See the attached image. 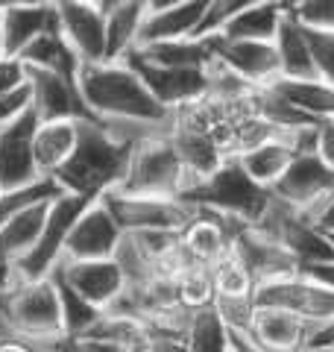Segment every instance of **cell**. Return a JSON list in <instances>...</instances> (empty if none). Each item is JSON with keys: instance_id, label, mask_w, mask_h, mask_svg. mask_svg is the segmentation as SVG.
Instances as JSON below:
<instances>
[{"instance_id": "6da1fadb", "label": "cell", "mask_w": 334, "mask_h": 352, "mask_svg": "<svg viewBox=\"0 0 334 352\" xmlns=\"http://www.w3.org/2000/svg\"><path fill=\"white\" fill-rule=\"evenodd\" d=\"M80 94L97 120H135V124L159 126L173 124V112H167L155 100L126 62L82 65Z\"/></svg>"}, {"instance_id": "7a4b0ae2", "label": "cell", "mask_w": 334, "mask_h": 352, "mask_svg": "<svg viewBox=\"0 0 334 352\" xmlns=\"http://www.w3.org/2000/svg\"><path fill=\"white\" fill-rule=\"evenodd\" d=\"M129 144H120L103 129V124H80V141H76L74 156L68 164L53 176L62 185L65 194L82 197V200L94 203L103 200L109 191H118L120 182L126 179L129 159H132Z\"/></svg>"}, {"instance_id": "3957f363", "label": "cell", "mask_w": 334, "mask_h": 352, "mask_svg": "<svg viewBox=\"0 0 334 352\" xmlns=\"http://www.w3.org/2000/svg\"><path fill=\"white\" fill-rule=\"evenodd\" d=\"M0 311H3L12 335L38 349H59L65 344L62 302L53 279L41 282H15L0 291Z\"/></svg>"}, {"instance_id": "277c9868", "label": "cell", "mask_w": 334, "mask_h": 352, "mask_svg": "<svg viewBox=\"0 0 334 352\" xmlns=\"http://www.w3.org/2000/svg\"><path fill=\"white\" fill-rule=\"evenodd\" d=\"M270 200H273V191H267L258 182H252L249 173L238 164V159H226L208 179L197 182L194 188H188L182 194L185 206L238 217L249 226H255L261 220Z\"/></svg>"}, {"instance_id": "5b68a950", "label": "cell", "mask_w": 334, "mask_h": 352, "mask_svg": "<svg viewBox=\"0 0 334 352\" xmlns=\"http://www.w3.org/2000/svg\"><path fill=\"white\" fill-rule=\"evenodd\" d=\"M170 132V129H167ZM155 135L132 150L126 179L120 182V194L129 197H159V200H182L191 188V176L182 168L179 156L170 144V135Z\"/></svg>"}, {"instance_id": "8992f818", "label": "cell", "mask_w": 334, "mask_h": 352, "mask_svg": "<svg viewBox=\"0 0 334 352\" xmlns=\"http://www.w3.org/2000/svg\"><path fill=\"white\" fill-rule=\"evenodd\" d=\"M264 235H270L282 250H287L296 258L299 267L334 258V244L331 238L311 220L305 212L282 203L278 197H273L261 220L255 223Z\"/></svg>"}, {"instance_id": "52a82bcc", "label": "cell", "mask_w": 334, "mask_h": 352, "mask_svg": "<svg viewBox=\"0 0 334 352\" xmlns=\"http://www.w3.org/2000/svg\"><path fill=\"white\" fill-rule=\"evenodd\" d=\"M85 206H88V200L74 197V194H62L59 200L50 206L47 223H44V232L38 235L36 247L30 250V256H24L12 267V279L15 282L50 279V273L59 267L62 258H65V244H68L71 226L76 223V217L82 214Z\"/></svg>"}, {"instance_id": "ba28073f", "label": "cell", "mask_w": 334, "mask_h": 352, "mask_svg": "<svg viewBox=\"0 0 334 352\" xmlns=\"http://www.w3.org/2000/svg\"><path fill=\"white\" fill-rule=\"evenodd\" d=\"M103 206L118 220L124 235L135 232H185L191 223L194 208L182 200H159V197H129L120 191H109Z\"/></svg>"}, {"instance_id": "9c48e42d", "label": "cell", "mask_w": 334, "mask_h": 352, "mask_svg": "<svg viewBox=\"0 0 334 352\" xmlns=\"http://www.w3.org/2000/svg\"><path fill=\"white\" fill-rule=\"evenodd\" d=\"M255 305L282 308V311H291L299 320H305L317 329L334 320V294L329 288H322V285L311 282L302 273L255 288Z\"/></svg>"}, {"instance_id": "30bf717a", "label": "cell", "mask_w": 334, "mask_h": 352, "mask_svg": "<svg viewBox=\"0 0 334 352\" xmlns=\"http://www.w3.org/2000/svg\"><path fill=\"white\" fill-rule=\"evenodd\" d=\"M38 115L32 109H24L15 120L0 126V185L3 191L27 188V185L44 179L36 164V132H38Z\"/></svg>"}, {"instance_id": "8fae6325", "label": "cell", "mask_w": 334, "mask_h": 352, "mask_svg": "<svg viewBox=\"0 0 334 352\" xmlns=\"http://www.w3.org/2000/svg\"><path fill=\"white\" fill-rule=\"evenodd\" d=\"M120 241H124V229L118 226L103 200H94L71 226L62 261H109L115 258Z\"/></svg>"}, {"instance_id": "7c38bea8", "label": "cell", "mask_w": 334, "mask_h": 352, "mask_svg": "<svg viewBox=\"0 0 334 352\" xmlns=\"http://www.w3.org/2000/svg\"><path fill=\"white\" fill-rule=\"evenodd\" d=\"M27 88H30V109L38 115L41 124L50 120H80V124H97L94 112L85 106L80 85L68 82L59 74L27 68Z\"/></svg>"}, {"instance_id": "4fadbf2b", "label": "cell", "mask_w": 334, "mask_h": 352, "mask_svg": "<svg viewBox=\"0 0 334 352\" xmlns=\"http://www.w3.org/2000/svg\"><path fill=\"white\" fill-rule=\"evenodd\" d=\"M331 194H334V170L320 162L314 150L299 153L293 164L287 168V173L273 188V197L299 208V212H305L308 217H314V212Z\"/></svg>"}, {"instance_id": "5bb4252c", "label": "cell", "mask_w": 334, "mask_h": 352, "mask_svg": "<svg viewBox=\"0 0 334 352\" xmlns=\"http://www.w3.org/2000/svg\"><path fill=\"white\" fill-rule=\"evenodd\" d=\"M124 62L141 76V82L147 85V91L167 109V112H179V109L203 100L208 94V74L205 71L159 68V65L141 59L135 50H132Z\"/></svg>"}, {"instance_id": "9a60e30c", "label": "cell", "mask_w": 334, "mask_h": 352, "mask_svg": "<svg viewBox=\"0 0 334 352\" xmlns=\"http://www.w3.org/2000/svg\"><path fill=\"white\" fill-rule=\"evenodd\" d=\"M59 30L68 47L82 65L106 62V15L100 12L97 0H62L56 3Z\"/></svg>"}, {"instance_id": "2e32d148", "label": "cell", "mask_w": 334, "mask_h": 352, "mask_svg": "<svg viewBox=\"0 0 334 352\" xmlns=\"http://www.w3.org/2000/svg\"><path fill=\"white\" fill-rule=\"evenodd\" d=\"M205 9L208 0H147V18H144L135 50L162 41L197 38Z\"/></svg>"}, {"instance_id": "e0dca14e", "label": "cell", "mask_w": 334, "mask_h": 352, "mask_svg": "<svg viewBox=\"0 0 334 352\" xmlns=\"http://www.w3.org/2000/svg\"><path fill=\"white\" fill-rule=\"evenodd\" d=\"M249 223H243L238 217L220 214V212H208V208H194L191 223L185 226L182 232V247L188 250L197 264H217L223 256L232 252V244L235 238L247 229Z\"/></svg>"}, {"instance_id": "ac0fdd59", "label": "cell", "mask_w": 334, "mask_h": 352, "mask_svg": "<svg viewBox=\"0 0 334 352\" xmlns=\"http://www.w3.org/2000/svg\"><path fill=\"white\" fill-rule=\"evenodd\" d=\"M232 256H235L243 270L252 276L255 288H261L267 282L287 279L299 273V264L287 250H282L270 235H264L258 226H247L232 244Z\"/></svg>"}, {"instance_id": "d6986e66", "label": "cell", "mask_w": 334, "mask_h": 352, "mask_svg": "<svg viewBox=\"0 0 334 352\" xmlns=\"http://www.w3.org/2000/svg\"><path fill=\"white\" fill-rule=\"evenodd\" d=\"M211 41H214V59L252 88H267L282 76L273 41H226L220 36Z\"/></svg>"}, {"instance_id": "ffe728a7", "label": "cell", "mask_w": 334, "mask_h": 352, "mask_svg": "<svg viewBox=\"0 0 334 352\" xmlns=\"http://www.w3.org/2000/svg\"><path fill=\"white\" fill-rule=\"evenodd\" d=\"M53 273H59L85 302H91L103 314L120 300V294L126 291V279L115 258H109V261H62Z\"/></svg>"}, {"instance_id": "44dd1931", "label": "cell", "mask_w": 334, "mask_h": 352, "mask_svg": "<svg viewBox=\"0 0 334 352\" xmlns=\"http://www.w3.org/2000/svg\"><path fill=\"white\" fill-rule=\"evenodd\" d=\"M0 21H3L6 56L18 59L36 38L59 27V12H56V3H47V0L41 3L38 0H30V3L6 0V6L0 9Z\"/></svg>"}, {"instance_id": "7402d4cb", "label": "cell", "mask_w": 334, "mask_h": 352, "mask_svg": "<svg viewBox=\"0 0 334 352\" xmlns=\"http://www.w3.org/2000/svg\"><path fill=\"white\" fill-rule=\"evenodd\" d=\"M317 335V326L299 320L296 314L282 308H258L249 326V340L261 352H302L311 346Z\"/></svg>"}, {"instance_id": "603a6c76", "label": "cell", "mask_w": 334, "mask_h": 352, "mask_svg": "<svg viewBox=\"0 0 334 352\" xmlns=\"http://www.w3.org/2000/svg\"><path fill=\"white\" fill-rule=\"evenodd\" d=\"M167 135H170V144L176 150V156H179L182 168L188 170V176H191V188L197 182L208 179V176L226 162L223 150L214 144V138L203 129H194V126H188V124H182V120L173 118Z\"/></svg>"}, {"instance_id": "cb8c5ba5", "label": "cell", "mask_w": 334, "mask_h": 352, "mask_svg": "<svg viewBox=\"0 0 334 352\" xmlns=\"http://www.w3.org/2000/svg\"><path fill=\"white\" fill-rule=\"evenodd\" d=\"M296 135L299 132H293V135H276L270 141H264L261 147L243 153V156L238 159V164L249 173L252 182H258L261 188L273 191L276 182L282 179V176L287 173V168L293 164V159L299 156Z\"/></svg>"}, {"instance_id": "d4e9b609", "label": "cell", "mask_w": 334, "mask_h": 352, "mask_svg": "<svg viewBox=\"0 0 334 352\" xmlns=\"http://www.w3.org/2000/svg\"><path fill=\"white\" fill-rule=\"evenodd\" d=\"M287 12V0H249L220 32L226 41H276Z\"/></svg>"}, {"instance_id": "484cf974", "label": "cell", "mask_w": 334, "mask_h": 352, "mask_svg": "<svg viewBox=\"0 0 334 352\" xmlns=\"http://www.w3.org/2000/svg\"><path fill=\"white\" fill-rule=\"evenodd\" d=\"M273 44H276V53H278L282 80H317L308 30L291 15V0H287V12H285V21H282V27H278Z\"/></svg>"}, {"instance_id": "4316f807", "label": "cell", "mask_w": 334, "mask_h": 352, "mask_svg": "<svg viewBox=\"0 0 334 352\" xmlns=\"http://www.w3.org/2000/svg\"><path fill=\"white\" fill-rule=\"evenodd\" d=\"M53 203L32 206V208H27V212L15 214L9 223L0 226V267L12 270L21 258L30 256V250L36 247L38 235L44 232V223H47V214H50Z\"/></svg>"}, {"instance_id": "83f0119b", "label": "cell", "mask_w": 334, "mask_h": 352, "mask_svg": "<svg viewBox=\"0 0 334 352\" xmlns=\"http://www.w3.org/2000/svg\"><path fill=\"white\" fill-rule=\"evenodd\" d=\"M76 141H80V120H50V124H38L36 132V164L41 176H56L68 159L74 156Z\"/></svg>"}, {"instance_id": "f1b7e54d", "label": "cell", "mask_w": 334, "mask_h": 352, "mask_svg": "<svg viewBox=\"0 0 334 352\" xmlns=\"http://www.w3.org/2000/svg\"><path fill=\"white\" fill-rule=\"evenodd\" d=\"M147 18V0H118L106 18V62H124L138 47V36Z\"/></svg>"}, {"instance_id": "f546056e", "label": "cell", "mask_w": 334, "mask_h": 352, "mask_svg": "<svg viewBox=\"0 0 334 352\" xmlns=\"http://www.w3.org/2000/svg\"><path fill=\"white\" fill-rule=\"evenodd\" d=\"M135 53L141 59L159 65V68H176V71H208L214 65V41L211 38L162 41L141 47Z\"/></svg>"}, {"instance_id": "4dcf8cb0", "label": "cell", "mask_w": 334, "mask_h": 352, "mask_svg": "<svg viewBox=\"0 0 334 352\" xmlns=\"http://www.w3.org/2000/svg\"><path fill=\"white\" fill-rule=\"evenodd\" d=\"M27 68H38V71H50V74H59L65 76L68 82L80 85V71H82V62L76 59V53L68 47V41L62 38V30L56 27L50 32H44L41 38H36L30 47L18 56Z\"/></svg>"}, {"instance_id": "1f68e13d", "label": "cell", "mask_w": 334, "mask_h": 352, "mask_svg": "<svg viewBox=\"0 0 334 352\" xmlns=\"http://www.w3.org/2000/svg\"><path fill=\"white\" fill-rule=\"evenodd\" d=\"M287 103H293L299 112H305L314 120H329L334 118V88L322 80H278L270 85Z\"/></svg>"}, {"instance_id": "d6a6232c", "label": "cell", "mask_w": 334, "mask_h": 352, "mask_svg": "<svg viewBox=\"0 0 334 352\" xmlns=\"http://www.w3.org/2000/svg\"><path fill=\"white\" fill-rule=\"evenodd\" d=\"M188 352H229L232 349V332L217 314V308H199L191 317L185 335Z\"/></svg>"}, {"instance_id": "836d02e7", "label": "cell", "mask_w": 334, "mask_h": 352, "mask_svg": "<svg viewBox=\"0 0 334 352\" xmlns=\"http://www.w3.org/2000/svg\"><path fill=\"white\" fill-rule=\"evenodd\" d=\"M50 279L56 285V291H59V302H62V320H65V340H76L88 335L91 329L100 323V317L103 311L94 308L91 302H85L80 294H76L68 282H65L59 273H50Z\"/></svg>"}, {"instance_id": "e575fe53", "label": "cell", "mask_w": 334, "mask_h": 352, "mask_svg": "<svg viewBox=\"0 0 334 352\" xmlns=\"http://www.w3.org/2000/svg\"><path fill=\"white\" fill-rule=\"evenodd\" d=\"M211 279H214V294L217 300H252L255 296V282L243 264L232 256H223L217 264H211Z\"/></svg>"}, {"instance_id": "d590c367", "label": "cell", "mask_w": 334, "mask_h": 352, "mask_svg": "<svg viewBox=\"0 0 334 352\" xmlns=\"http://www.w3.org/2000/svg\"><path fill=\"white\" fill-rule=\"evenodd\" d=\"M115 261L126 279V288H132V291L147 288L155 279V261L138 247V241L132 235H124V241H120V247L115 252Z\"/></svg>"}, {"instance_id": "8d00e7d4", "label": "cell", "mask_w": 334, "mask_h": 352, "mask_svg": "<svg viewBox=\"0 0 334 352\" xmlns=\"http://www.w3.org/2000/svg\"><path fill=\"white\" fill-rule=\"evenodd\" d=\"M179 302L185 308H191V311H199V308H211L217 300L214 294V279H211V267L205 264H191L179 279Z\"/></svg>"}, {"instance_id": "74e56055", "label": "cell", "mask_w": 334, "mask_h": 352, "mask_svg": "<svg viewBox=\"0 0 334 352\" xmlns=\"http://www.w3.org/2000/svg\"><path fill=\"white\" fill-rule=\"evenodd\" d=\"M291 15L305 30L334 32V0H291Z\"/></svg>"}, {"instance_id": "f35d334b", "label": "cell", "mask_w": 334, "mask_h": 352, "mask_svg": "<svg viewBox=\"0 0 334 352\" xmlns=\"http://www.w3.org/2000/svg\"><path fill=\"white\" fill-rule=\"evenodd\" d=\"M249 0H208V9L203 15V24H199L197 38H214L223 30L229 27V21L235 18Z\"/></svg>"}, {"instance_id": "ab89813d", "label": "cell", "mask_w": 334, "mask_h": 352, "mask_svg": "<svg viewBox=\"0 0 334 352\" xmlns=\"http://www.w3.org/2000/svg\"><path fill=\"white\" fill-rule=\"evenodd\" d=\"M308 41H311V56H314V68H317V80L334 88V32H314L308 30Z\"/></svg>"}, {"instance_id": "60d3db41", "label": "cell", "mask_w": 334, "mask_h": 352, "mask_svg": "<svg viewBox=\"0 0 334 352\" xmlns=\"http://www.w3.org/2000/svg\"><path fill=\"white\" fill-rule=\"evenodd\" d=\"M138 241V247L147 252L153 261H159L162 256H167L173 247L182 244V232H135L132 235Z\"/></svg>"}, {"instance_id": "b9f144b4", "label": "cell", "mask_w": 334, "mask_h": 352, "mask_svg": "<svg viewBox=\"0 0 334 352\" xmlns=\"http://www.w3.org/2000/svg\"><path fill=\"white\" fill-rule=\"evenodd\" d=\"M27 88V65L21 59H0V97Z\"/></svg>"}, {"instance_id": "7bdbcfd3", "label": "cell", "mask_w": 334, "mask_h": 352, "mask_svg": "<svg viewBox=\"0 0 334 352\" xmlns=\"http://www.w3.org/2000/svg\"><path fill=\"white\" fill-rule=\"evenodd\" d=\"M314 153L320 156L322 164H329L334 170V118L320 120L314 129Z\"/></svg>"}, {"instance_id": "ee69618b", "label": "cell", "mask_w": 334, "mask_h": 352, "mask_svg": "<svg viewBox=\"0 0 334 352\" xmlns=\"http://www.w3.org/2000/svg\"><path fill=\"white\" fill-rule=\"evenodd\" d=\"M62 352H126V346L115 344L106 338H76V340H65L59 346Z\"/></svg>"}, {"instance_id": "f6af8a7d", "label": "cell", "mask_w": 334, "mask_h": 352, "mask_svg": "<svg viewBox=\"0 0 334 352\" xmlns=\"http://www.w3.org/2000/svg\"><path fill=\"white\" fill-rule=\"evenodd\" d=\"M24 109H30V88H21L15 94L0 97V126H6L9 120H15Z\"/></svg>"}, {"instance_id": "bcb514c9", "label": "cell", "mask_w": 334, "mask_h": 352, "mask_svg": "<svg viewBox=\"0 0 334 352\" xmlns=\"http://www.w3.org/2000/svg\"><path fill=\"white\" fill-rule=\"evenodd\" d=\"M299 273L334 294V258L331 261H320V264H308V267H299Z\"/></svg>"}, {"instance_id": "7dc6e473", "label": "cell", "mask_w": 334, "mask_h": 352, "mask_svg": "<svg viewBox=\"0 0 334 352\" xmlns=\"http://www.w3.org/2000/svg\"><path fill=\"white\" fill-rule=\"evenodd\" d=\"M311 220H314V223H317V226H320L326 235H334V194H331L329 200L317 208L314 217H311Z\"/></svg>"}, {"instance_id": "c3c4849f", "label": "cell", "mask_w": 334, "mask_h": 352, "mask_svg": "<svg viewBox=\"0 0 334 352\" xmlns=\"http://www.w3.org/2000/svg\"><path fill=\"white\" fill-rule=\"evenodd\" d=\"M311 346H334V320L317 329V335H314V340H311Z\"/></svg>"}, {"instance_id": "681fc988", "label": "cell", "mask_w": 334, "mask_h": 352, "mask_svg": "<svg viewBox=\"0 0 334 352\" xmlns=\"http://www.w3.org/2000/svg\"><path fill=\"white\" fill-rule=\"evenodd\" d=\"M232 340H235V346L241 349V352H261L258 346L252 344V340L247 338V335H232Z\"/></svg>"}, {"instance_id": "f907efd6", "label": "cell", "mask_w": 334, "mask_h": 352, "mask_svg": "<svg viewBox=\"0 0 334 352\" xmlns=\"http://www.w3.org/2000/svg\"><path fill=\"white\" fill-rule=\"evenodd\" d=\"M6 6V0H0V9ZM0 59H6V41H3V21H0Z\"/></svg>"}, {"instance_id": "816d5d0a", "label": "cell", "mask_w": 334, "mask_h": 352, "mask_svg": "<svg viewBox=\"0 0 334 352\" xmlns=\"http://www.w3.org/2000/svg\"><path fill=\"white\" fill-rule=\"evenodd\" d=\"M302 352H334V346H308Z\"/></svg>"}, {"instance_id": "f5cc1de1", "label": "cell", "mask_w": 334, "mask_h": 352, "mask_svg": "<svg viewBox=\"0 0 334 352\" xmlns=\"http://www.w3.org/2000/svg\"><path fill=\"white\" fill-rule=\"evenodd\" d=\"M229 352H241V349H238V346H235V340H232V349H229Z\"/></svg>"}, {"instance_id": "db71d44e", "label": "cell", "mask_w": 334, "mask_h": 352, "mask_svg": "<svg viewBox=\"0 0 334 352\" xmlns=\"http://www.w3.org/2000/svg\"><path fill=\"white\" fill-rule=\"evenodd\" d=\"M329 238H331V244H334V235H329Z\"/></svg>"}, {"instance_id": "11a10c76", "label": "cell", "mask_w": 334, "mask_h": 352, "mask_svg": "<svg viewBox=\"0 0 334 352\" xmlns=\"http://www.w3.org/2000/svg\"><path fill=\"white\" fill-rule=\"evenodd\" d=\"M0 194H3V185H0Z\"/></svg>"}]
</instances>
